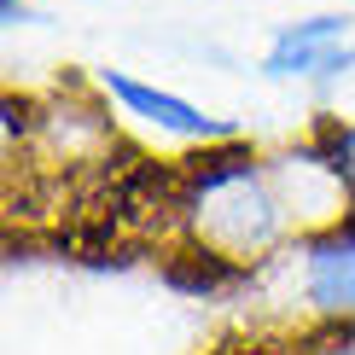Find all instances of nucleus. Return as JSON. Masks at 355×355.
<instances>
[{
    "label": "nucleus",
    "mask_w": 355,
    "mask_h": 355,
    "mask_svg": "<svg viewBox=\"0 0 355 355\" xmlns=\"http://www.w3.org/2000/svg\"><path fill=\"white\" fill-rule=\"evenodd\" d=\"M268 181H274L279 210H286V221H291V233H297V239H303V233L332 227V221H344V216H355V204H349L344 181H338V169H332L320 135L268 152Z\"/></svg>",
    "instance_id": "nucleus-2"
},
{
    "label": "nucleus",
    "mask_w": 355,
    "mask_h": 355,
    "mask_svg": "<svg viewBox=\"0 0 355 355\" xmlns=\"http://www.w3.org/2000/svg\"><path fill=\"white\" fill-rule=\"evenodd\" d=\"M169 216L187 250L221 257L233 268H257L291 245V221L268 181V157L250 140L192 152L169 181Z\"/></svg>",
    "instance_id": "nucleus-1"
},
{
    "label": "nucleus",
    "mask_w": 355,
    "mask_h": 355,
    "mask_svg": "<svg viewBox=\"0 0 355 355\" xmlns=\"http://www.w3.org/2000/svg\"><path fill=\"white\" fill-rule=\"evenodd\" d=\"M355 70V18L349 12H309L274 29L262 53V76L274 82H338Z\"/></svg>",
    "instance_id": "nucleus-4"
},
{
    "label": "nucleus",
    "mask_w": 355,
    "mask_h": 355,
    "mask_svg": "<svg viewBox=\"0 0 355 355\" xmlns=\"http://www.w3.org/2000/svg\"><path fill=\"white\" fill-rule=\"evenodd\" d=\"M297 257V297L315 327H355V216L291 245Z\"/></svg>",
    "instance_id": "nucleus-3"
},
{
    "label": "nucleus",
    "mask_w": 355,
    "mask_h": 355,
    "mask_svg": "<svg viewBox=\"0 0 355 355\" xmlns=\"http://www.w3.org/2000/svg\"><path fill=\"white\" fill-rule=\"evenodd\" d=\"M303 355H355V327H320Z\"/></svg>",
    "instance_id": "nucleus-7"
},
{
    "label": "nucleus",
    "mask_w": 355,
    "mask_h": 355,
    "mask_svg": "<svg viewBox=\"0 0 355 355\" xmlns=\"http://www.w3.org/2000/svg\"><path fill=\"white\" fill-rule=\"evenodd\" d=\"M315 135H320V146H327V157L338 169V181H344L349 204H355V123H344V116H320Z\"/></svg>",
    "instance_id": "nucleus-6"
},
{
    "label": "nucleus",
    "mask_w": 355,
    "mask_h": 355,
    "mask_svg": "<svg viewBox=\"0 0 355 355\" xmlns=\"http://www.w3.org/2000/svg\"><path fill=\"white\" fill-rule=\"evenodd\" d=\"M99 94L111 99L123 116H135V123L157 128V135L169 140H187V146H227V140H245L239 123H227V116H210L204 105H192L187 94H175V87H157L146 76H128V70H99Z\"/></svg>",
    "instance_id": "nucleus-5"
}]
</instances>
